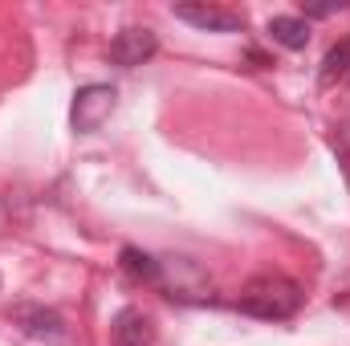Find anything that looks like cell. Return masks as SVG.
<instances>
[{
  "mask_svg": "<svg viewBox=\"0 0 350 346\" xmlns=\"http://www.w3.org/2000/svg\"><path fill=\"white\" fill-rule=\"evenodd\" d=\"M122 269H126L135 281L159 285V261L151 257V253H143V249H135V245H126V249H122Z\"/></svg>",
  "mask_w": 350,
  "mask_h": 346,
  "instance_id": "obj_9",
  "label": "cell"
},
{
  "mask_svg": "<svg viewBox=\"0 0 350 346\" xmlns=\"http://www.w3.org/2000/svg\"><path fill=\"white\" fill-rule=\"evenodd\" d=\"M110 343L114 346H151L155 343V322L143 310L126 306V310H118V318L110 326Z\"/></svg>",
  "mask_w": 350,
  "mask_h": 346,
  "instance_id": "obj_6",
  "label": "cell"
},
{
  "mask_svg": "<svg viewBox=\"0 0 350 346\" xmlns=\"http://www.w3.org/2000/svg\"><path fill=\"white\" fill-rule=\"evenodd\" d=\"M269 37L285 49H306L310 45V25L301 16H273L269 21Z\"/></svg>",
  "mask_w": 350,
  "mask_h": 346,
  "instance_id": "obj_8",
  "label": "cell"
},
{
  "mask_svg": "<svg viewBox=\"0 0 350 346\" xmlns=\"http://www.w3.org/2000/svg\"><path fill=\"white\" fill-rule=\"evenodd\" d=\"M338 147H342V155H347V159H350V127H347V131H342V135H338Z\"/></svg>",
  "mask_w": 350,
  "mask_h": 346,
  "instance_id": "obj_12",
  "label": "cell"
},
{
  "mask_svg": "<svg viewBox=\"0 0 350 346\" xmlns=\"http://www.w3.org/2000/svg\"><path fill=\"white\" fill-rule=\"evenodd\" d=\"M159 285L167 289V297H179V302H212V281L183 257L159 261Z\"/></svg>",
  "mask_w": 350,
  "mask_h": 346,
  "instance_id": "obj_2",
  "label": "cell"
},
{
  "mask_svg": "<svg viewBox=\"0 0 350 346\" xmlns=\"http://www.w3.org/2000/svg\"><path fill=\"white\" fill-rule=\"evenodd\" d=\"M12 318H16V326H21L25 334H33V338H49V343H62V338H66V322H62V314H53V310L16 306Z\"/></svg>",
  "mask_w": 350,
  "mask_h": 346,
  "instance_id": "obj_7",
  "label": "cell"
},
{
  "mask_svg": "<svg viewBox=\"0 0 350 346\" xmlns=\"http://www.w3.org/2000/svg\"><path fill=\"white\" fill-rule=\"evenodd\" d=\"M342 8H347V0H301V12L306 16H334Z\"/></svg>",
  "mask_w": 350,
  "mask_h": 346,
  "instance_id": "obj_11",
  "label": "cell"
},
{
  "mask_svg": "<svg viewBox=\"0 0 350 346\" xmlns=\"http://www.w3.org/2000/svg\"><path fill=\"white\" fill-rule=\"evenodd\" d=\"M155 49H159V37H155L151 29H143V25H131V29H122V33L110 41V57H114V66H126V70L151 62Z\"/></svg>",
  "mask_w": 350,
  "mask_h": 346,
  "instance_id": "obj_5",
  "label": "cell"
},
{
  "mask_svg": "<svg viewBox=\"0 0 350 346\" xmlns=\"http://www.w3.org/2000/svg\"><path fill=\"white\" fill-rule=\"evenodd\" d=\"M179 21L204 29V33H241L245 29V16L237 8H224V4H208V0H179L172 8Z\"/></svg>",
  "mask_w": 350,
  "mask_h": 346,
  "instance_id": "obj_4",
  "label": "cell"
},
{
  "mask_svg": "<svg viewBox=\"0 0 350 346\" xmlns=\"http://www.w3.org/2000/svg\"><path fill=\"white\" fill-rule=\"evenodd\" d=\"M118 106V94L114 86H82L74 94V106H70V122L78 135H94Z\"/></svg>",
  "mask_w": 350,
  "mask_h": 346,
  "instance_id": "obj_3",
  "label": "cell"
},
{
  "mask_svg": "<svg viewBox=\"0 0 350 346\" xmlns=\"http://www.w3.org/2000/svg\"><path fill=\"white\" fill-rule=\"evenodd\" d=\"M347 78H350V37L338 41L326 53V62H322V86H334V82H347Z\"/></svg>",
  "mask_w": 350,
  "mask_h": 346,
  "instance_id": "obj_10",
  "label": "cell"
},
{
  "mask_svg": "<svg viewBox=\"0 0 350 346\" xmlns=\"http://www.w3.org/2000/svg\"><path fill=\"white\" fill-rule=\"evenodd\" d=\"M237 310L253 314V318H265V322H281V318H293L301 310V285L281 277V273H261L253 277L241 297H237Z\"/></svg>",
  "mask_w": 350,
  "mask_h": 346,
  "instance_id": "obj_1",
  "label": "cell"
}]
</instances>
